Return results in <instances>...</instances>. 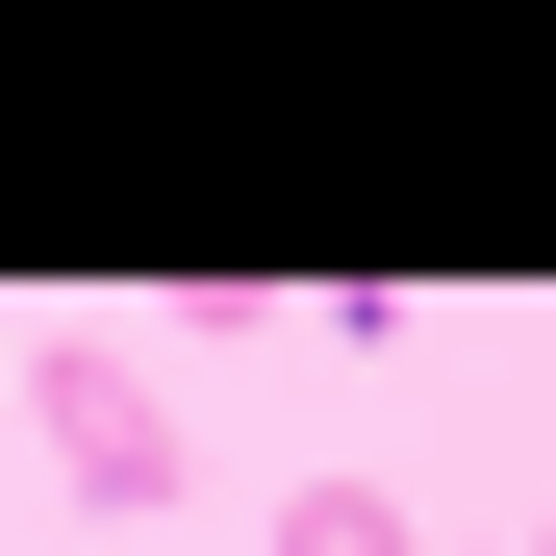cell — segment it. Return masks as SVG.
Segmentation results:
<instances>
[{
  "label": "cell",
  "mask_w": 556,
  "mask_h": 556,
  "mask_svg": "<svg viewBox=\"0 0 556 556\" xmlns=\"http://www.w3.org/2000/svg\"><path fill=\"white\" fill-rule=\"evenodd\" d=\"M26 430L76 455V506H177V405H152V354L51 329V354H26Z\"/></svg>",
  "instance_id": "6da1fadb"
},
{
  "label": "cell",
  "mask_w": 556,
  "mask_h": 556,
  "mask_svg": "<svg viewBox=\"0 0 556 556\" xmlns=\"http://www.w3.org/2000/svg\"><path fill=\"white\" fill-rule=\"evenodd\" d=\"M278 556H405V506H380V481H304V506H278Z\"/></svg>",
  "instance_id": "7a4b0ae2"
}]
</instances>
